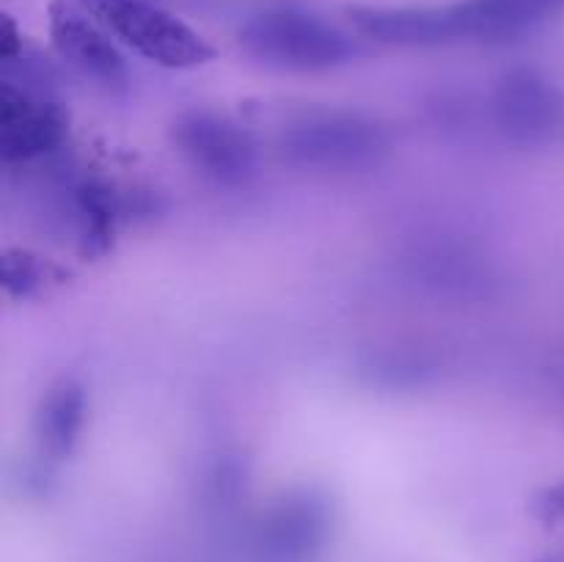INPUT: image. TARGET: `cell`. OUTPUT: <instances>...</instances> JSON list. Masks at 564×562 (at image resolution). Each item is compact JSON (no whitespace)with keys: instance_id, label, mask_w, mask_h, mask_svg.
Here are the masks:
<instances>
[{"instance_id":"cell-1","label":"cell","mask_w":564,"mask_h":562,"mask_svg":"<svg viewBox=\"0 0 564 562\" xmlns=\"http://www.w3.org/2000/svg\"><path fill=\"white\" fill-rule=\"evenodd\" d=\"M391 132L358 110H317L292 121L279 136V158L303 171L350 174L383 163Z\"/></svg>"},{"instance_id":"cell-2","label":"cell","mask_w":564,"mask_h":562,"mask_svg":"<svg viewBox=\"0 0 564 562\" xmlns=\"http://www.w3.org/2000/svg\"><path fill=\"white\" fill-rule=\"evenodd\" d=\"M240 47L259 64L284 72H328L356 58L350 33L301 9L262 11L240 31Z\"/></svg>"},{"instance_id":"cell-3","label":"cell","mask_w":564,"mask_h":562,"mask_svg":"<svg viewBox=\"0 0 564 562\" xmlns=\"http://www.w3.org/2000/svg\"><path fill=\"white\" fill-rule=\"evenodd\" d=\"M88 17L110 36L165 69H196L215 58V47L187 22L154 0H80Z\"/></svg>"},{"instance_id":"cell-4","label":"cell","mask_w":564,"mask_h":562,"mask_svg":"<svg viewBox=\"0 0 564 562\" xmlns=\"http://www.w3.org/2000/svg\"><path fill=\"white\" fill-rule=\"evenodd\" d=\"M171 141L204 180L220 187H240L257 174L259 149L253 136L218 110L180 114L171 127Z\"/></svg>"},{"instance_id":"cell-5","label":"cell","mask_w":564,"mask_h":562,"mask_svg":"<svg viewBox=\"0 0 564 562\" xmlns=\"http://www.w3.org/2000/svg\"><path fill=\"white\" fill-rule=\"evenodd\" d=\"M334 534V507L319 490H290L264 510L251 538L253 562H319Z\"/></svg>"},{"instance_id":"cell-6","label":"cell","mask_w":564,"mask_h":562,"mask_svg":"<svg viewBox=\"0 0 564 562\" xmlns=\"http://www.w3.org/2000/svg\"><path fill=\"white\" fill-rule=\"evenodd\" d=\"M494 125L507 143L518 149H538L556 132L562 119L560 91L545 75L529 66H518L496 83Z\"/></svg>"},{"instance_id":"cell-7","label":"cell","mask_w":564,"mask_h":562,"mask_svg":"<svg viewBox=\"0 0 564 562\" xmlns=\"http://www.w3.org/2000/svg\"><path fill=\"white\" fill-rule=\"evenodd\" d=\"M358 33L397 47H435V44L477 39V17L471 3L433 6V9H375L356 6L347 11Z\"/></svg>"},{"instance_id":"cell-8","label":"cell","mask_w":564,"mask_h":562,"mask_svg":"<svg viewBox=\"0 0 564 562\" xmlns=\"http://www.w3.org/2000/svg\"><path fill=\"white\" fill-rule=\"evenodd\" d=\"M69 119L58 102L11 80H0V160L28 163L66 141Z\"/></svg>"},{"instance_id":"cell-9","label":"cell","mask_w":564,"mask_h":562,"mask_svg":"<svg viewBox=\"0 0 564 562\" xmlns=\"http://www.w3.org/2000/svg\"><path fill=\"white\" fill-rule=\"evenodd\" d=\"M50 39L72 69L102 86L105 91H124L130 83L127 61L110 42V33L94 17L88 20L83 11L72 9L64 0L50 6Z\"/></svg>"},{"instance_id":"cell-10","label":"cell","mask_w":564,"mask_h":562,"mask_svg":"<svg viewBox=\"0 0 564 562\" xmlns=\"http://www.w3.org/2000/svg\"><path fill=\"white\" fill-rule=\"evenodd\" d=\"M88 400L86 389L77 380L61 378L44 391L36 411L39 450L50 461H66L80 444L86 428Z\"/></svg>"},{"instance_id":"cell-11","label":"cell","mask_w":564,"mask_h":562,"mask_svg":"<svg viewBox=\"0 0 564 562\" xmlns=\"http://www.w3.org/2000/svg\"><path fill=\"white\" fill-rule=\"evenodd\" d=\"M77 231L83 257H105L113 246L116 226L121 215V198L110 185L86 180L75 187Z\"/></svg>"},{"instance_id":"cell-12","label":"cell","mask_w":564,"mask_h":562,"mask_svg":"<svg viewBox=\"0 0 564 562\" xmlns=\"http://www.w3.org/2000/svg\"><path fill=\"white\" fill-rule=\"evenodd\" d=\"M69 270L31 248H6L0 257L3 292L14 301H39L66 284Z\"/></svg>"},{"instance_id":"cell-13","label":"cell","mask_w":564,"mask_h":562,"mask_svg":"<svg viewBox=\"0 0 564 562\" xmlns=\"http://www.w3.org/2000/svg\"><path fill=\"white\" fill-rule=\"evenodd\" d=\"M538 512L545 518V521H554V518L564 516V485L549 488L543 496H540Z\"/></svg>"}]
</instances>
